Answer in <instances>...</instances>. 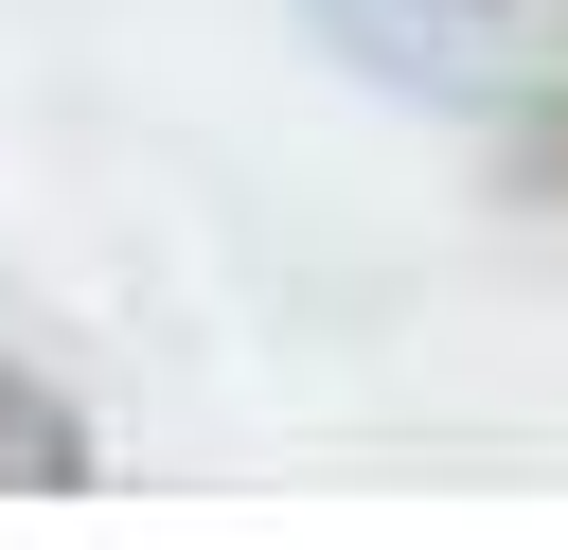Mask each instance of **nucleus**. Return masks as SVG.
Segmentation results:
<instances>
[{"mask_svg": "<svg viewBox=\"0 0 568 550\" xmlns=\"http://www.w3.org/2000/svg\"><path fill=\"white\" fill-rule=\"evenodd\" d=\"M0 461H18V479H89V426H71L18 355H0Z\"/></svg>", "mask_w": 568, "mask_h": 550, "instance_id": "1", "label": "nucleus"}, {"mask_svg": "<svg viewBox=\"0 0 568 550\" xmlns=\"http://www.w3.org/2000/svg\"><path fill=\"white\" fill-rule=\"evenodd\" d=\"M515 195H532V213H568V106H532V124H515Z\"/></svg>", "mask_w": 568, "mask_h": 550, "instance_id": "2", "label": "nucleus"}]
</instances>
